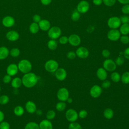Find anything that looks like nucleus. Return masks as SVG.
Returning <instances> with one entry per match:
<instances>
[{"label":"nucleus","instance_id":"dca6fc26","mask_svg":"<svg viewBox=\"0 0 129 129\" xmlns=\"http://www.w3.org/2000/svg\"><path fill=\"white\" fill-rule=\"evenodd\" d=\"M96 76L100 81H104L107 79V72L103 68H99L96 71Z\"/></svg>","mask_w":129,"mask_h":129},{"label":"nucleus","instance_id":"72a5a7b5","mask_svg":"<svg viewBox=\"0 0 129 129\" xmlns=\"http://www.w3.org/2000/svg\"><path fill=\"white\" fill-rule=\"evenodd\" d=\"M56 113L53 110H48L46 114V119H48L49 120H51L55 117Z\"/></svg>","mask_w":129,"mask_h":129},{"label":"nucleus","instance_id":"4d7b16f0","mask_svg":"<svg viewBox=\"0 0 129 129\" xmlns=\"http://www.w3.org/2000/svg\"><path fill=\"white\" fill-rule=\"evenodd\" d=\"M4 118H5V114L2 111L0 110V122L3 121Z\"/></svg>","mask_w":129,"mask_h":129},{"label":"nucleus","instance_id":"39448f33","mask_svg":"<svg viewBox=\"0 0 129 129\" xmlns=\"http://www.w3.org/2000/svg\"><path fill=\"white\" fill-rule=\"evenodd\" d=\"M117 66L115 61L110 58H106L103 62V68L109 72H113L115 71Z\"/></svg>","mask_w":129,"mask_h":129},{"label":"nucleus","instance_id":"423d86ee","mask_svg":"<svg viewBox=\"0 0 129 129\" xmlns=\"http://www.w3.org/2000/svg\"><path fill=\"white\" fill-rule=\"evenodd\" d=\"M120 18L116 16H113L109 18L107 21V25L110 29H117L121 25Z\"/></svg>","mask_w":129,"mask_h":129},{"label":"nucleus","instance_id":"8fccbe9b","mask_svg":"<svg viewBox=\"0 0 129 129\" xmlns=\"http://www.w3.org/2000/svg\"><path fill=\"white\" fill-rule=\"evenodd\" d=\"M12 76L7 74L6 75H5L3 79V82L5 84H8L9 83H10L12 81Z\"/></svg>","mask_w":129,"mask_h":129},{"label":"nucleus","instance_id":"0eeeda50","mask_svg":"<svg viewBox=\"0 0 129 129\" xmlns=\"http://www.w3.org/2000/svg\"><path fill=\"white\" fill-rule=\"evenodd\" d=\"M69 95L70 93L69 90L64 87L59 88L56 93L57 98L60 101H66L69 97Z\"/></svg>","mask_w":129,"mask_h":129},{"label":"nucleus","instance_id":"603ef678","mask_svg":"<svg viewBox=\"0 0 129 129\" xmlns=\"http://www.w3.org/2000/svg\"><path fill=\"white\" fill-rule=\"evenodd\" d=\"M33 20L35 23H39L41 21V17L38 15H35L33 17Z\"/></svg>","mask_w":129,"mask_h":129},{"label":"nucleus","instance_id":"4be33fe9","mask_svg":"<svg viewBox=\"0 0 129 129\" xmlns=\"http://www.w3.org/2000/svg\"><path fill=\"white\" fill-rule=\"evenodd\" d=\"M11 86L13 88L15 89H18L20 88L22 84V79L19 77H16L12 80L11 82Z\"/></svg>","mask_w":129,"mask_h":129},{"label":"nucleus","instance_id":"bf43d9fd","mask_svg":"<svg viewBox=\"0 0 129 129\" xmlns=\"http://www.w3.org/2000/svg\"><path fill=\"white\" fill-rule=\"evenodd\" d=\"M1 86H0V92H1Z\"/></svg>","mask_w":129,"mask_h":129},{"label":"nucleus","instance_id":"2f4dec72","mask_svg":"<svg viewBox=\"0 0 129 129\" xmlns=\"http://www.w3.org/2000/svg\"><path fill=\"white\" fill-rule=\"evenodd\" d=\"M30 31L33 34H35L38 32L39 29V25L36 23H32L30 26Z\"/></svg>","mask_w":129,"mask_h":129},{"label":"nucleus","instance_id":"37998d69","mask_svg":"<svg viewBox=\"0 0 129 129\" xmlns=\"http://www.w3.org/2000/svg\"><path fill=\"white\" fill-rule=\"evenodd\" d=\"M121 11L124 15L129 14V4L123 5L121 8Z\"/></svg>","mask_w":129,"mask_h":129},{"label":"nucleus","instance_id":"a18cd8bd","mask_svg":"<svg viewBox=\"0 0 129 129\" xmlns=\"http://www.w3.org/2000/svg\"><path fill=\"white\" fill-rule=\"evenodd\" d=\"M76 56H77V55H76V52L73 51H70L67 54V58L71 60L75 59Z\"/></svg>","mask_w":129,"mask_h":129},{"label":"nucleus","instance_id":"a19ab883","mask_svg":"<svg viewBox=\"0 0 129 129\" xmlns=\"http://www.w3.org/2000/svg\"><path fill=\"white\" fill-rule=\"evenodd\" d=\"M116 0H102L103 3L107 7H112L114 6Z\"/></svg>","mask_w":129,"mask_h":129},{"label":"nucleus","instance_id":"aec40b11","mask_svg":"<svg viewBox=\"0 0 129 129\" xmlns=\"http://www.w3.org/2000/svg\"><path fill=\"white\" fill-rule=\"evenodd\" d=\"M38 25L39 28L43 31H47L50 28V23L49 21L46 19L41 20V21L38 23Z\"/></svg>","mask_w":129,"mask_h":129},{"label":"nucleus","instance_id":"412c9836","mask_svg":"<svg viewBox=\"0 0 129 129\" xmlns=\"http://www.w3.org/2000/svg\"><path fill=\"white\" fill-rule=\"evenodd\" d=\"M6 37L10 41H15L19 39V35L18 33L15 31H10L7 33Z\"/></svg>","mask_w":129,"mask_h":129},{"label":"nucleus","instance_id":"f257e3e1","mask_svg":"<svg viewBox=\"0 0 129 129\" xmlns=\"http://www.w3.org/2000/svg\"><path fill=\"white\" fill-rule=\"evenodd\" d=\"M22 84L25 87L31 88L37 84L38 78L35 73L29 72L24 75L22 78Z\"/></svg>","mask_w":129,"mask_h":129},{"label":"nucleus","instance_id":"9b49d317","mask_svg":"<svg viewBox=\"0 0 129 129\" xmlns=\"http://www.w3.org/2000/svg\"><path fill=\"white\" fill-rule=\"evenodd\" d=\"M120 33L118 30L111 29L107 34V38L111 41H116L118 40L120 37Z\"/></svg>","mask_w":129,"mask_h":129},{"label":"nucleus","instance_id":"f03ea898","mask_svg":"<svg viewBox=\"0 0 129 129\" xmlns=\"http://www.w3.org/2000/svg\"><path fill=\"white\" fill-rule=\"evenodd\" d=\"M18 67L19 70L25 74L31 72L32 66L29 60L25 59H22L19 62Z\"/></svg>","mask_w":129,"mask_h":129},{"label":"nucleus","instance_id":"f3484780","mask_svg":"<svg viewBox=\"0 0 129 129\" xmlns=\"http://www.w3.org/2000/svg\"><path fill=\"white\" fill-rule=\"evenodd\" d=\"M25 109L28 113H34L37 110L36 105L34 102L32 101H28L26 103Z\"/></svg>","mask_w":129,"mask_h":129},{"label":"nucleus","instance_id":"13d9d810","mask_svg":"<svg viewBox=\"0 0 129 129\" xmlns=\"http://www.w3.org/2000/svg\"><path fill=\"white\" fill-rule=\"evenodd\" d=\"M68 103H69V104H71V103H73V99H72V98H71V97H69L68 98V99L67 100V101H66Z\"/></svg>","mask_w":129,"mask_h":129},{"label":"nucleus","instance_id":"c03bdc74","mask_svg":"<svg viewBox=\"0 0 129 129\" xmlns=\"http://www.w3.org/2000/svg\"><path fill=\"white\" fill-rule=\"evenodd\" d=\"M111 86V82L108 80H105L103 81V82L101 84V87L104 89L109 88Z\"/></svg>","mask_w":129,"mask_h":129},{"label":"nucleus","instance_id":"58836bf2","mask_svg":"<svg viewBox=\"0 0 129 129\" xmlns=\"http://www.w3.org/2000/svg\"><path fill=\"white\" fill-rule=\"evenodd\" d=\"M120 41L123 44H127L129 43V37L127 35L120 36L119 38Z\"/></svg>","mask_w":129,"mask_h":129},{"label":"nucleus","instance_id":"c85d7f7f","mask_svg":"<svg viewBox=\"0 0 129 129\" xmlns=\"http://www.w3.org/2000/svg\"><path fill=\"white\" fill-rule=\"evenodd\" d=\"M24 129H40V128L39 126V124L34 121H31V122H28L26 124Z\"/></svg>","mask_w":129,"mask_h":129},{"label":"nucleus","instance_id":"de8ad7c7","mask_svg":"<svg viewBox=\"0 0 129 129\" xmlns=\"http://www.w3.org/2000/svg\"><path fill=\"white\" fill-rule=\"evenodd\" d=\"M59 42L60 44L64 45L68 43V37L66 36H62L59 37Z\"/></svg>","mask_w":129,"mask_h":129},{"label":"nucleus","instance_id":"1a4fd4ad","mask_svg":"<svg viewBox=\"0 0 129 129\" xmlns=\"http://www.w3.org/2000/svg\"><path fill=\"white\" fill-rule=\"evenodd\" d=\"M102 93V88L98 85L92 86L89 91L90 96L94 98H97L100 96Z\"/></svg>","mask_w":129,"mask_h":129},{"label":"nucleus","instance_id":"ea45409f","mask_svg":"<svg viewBox=\"0 0 129 129\" xmlns=\"http://www.w3.org/2000/svg\"><path fill=\"white\" fill-rule=\"evenodd\" d=\"M88 115L87 111L85 109H82L80 110V111L78 113V116L81 119H84Z\"/></svg>","mask_w":129,"mask_h":129},{"label":"nucleus","instance_id":"e433bc0d","mask_svg":"<svg viewBox=\"0 0 129 129\" xmlns=\"http://www.w3.org/2000/svg\"><path fill=\"white\" fill-rule=\"evenodd\" d=\"M115 62L116 66H121L124 62V58L122 56L119 55L116 58V59L115 60Z\"/></svg>","mask_w":129,"mask_h":129},{"label":"nucleus","instance_id":"7ed1b4c3","mask_svg":"<svg viewBox=\"0 0 129 129\" xmlns=\"http://www.w3.org/2000/svg\"><path fill=\"white\" fill-rule=\"evenodd\" d=\"M58 63L54 59H49L46 61L44 64L45 70L49 73H54L58 68Z\"/></svg>","mask_w":129,"mask_h":129},{"label":"nucleus","instance_id":"2eb2a0df","mask_svg":"<svg viewBox=\"0 0 129 129\" xmlns=\"http://www.w3.org/2000/svg\"><path fill=\"white\" fill-rule=\"evenodd\" d=\"M19 71L18 65L15 63H11L9 64L6 70L8 75L11 76H14L16 75Z\"/></svg>","mask_w":129,"mask_h":129},{"label":"nucleus","instance_id":"6e6d98bb","mask_svg":"<svg viewBox=\"0 0 129 129\" xmlns=\"http://www.w3.org/2000/svg\"><path fill=\"white\" fill-rule=\"evenodd\" d=\"M120 4L123 5L129 4V0H117Z\"/></svg>","mask_w":129,"mask_h":129},{"label":"nucleus","instance_id":"cd10ccee","mask_svg":"<svg viewBox=\"0 0 129 129\" xmlns=\"http://www.w3.org/2000/svg\"><path fill=\"white\" fill-rule=\"evenodd\" d=\"M120 81L123 84H129V72H124L121 76Z\"/></svg>","mask_w":129,"mask_h":129},{"label":"nucleus","instance_id":"6ab92c4d","mask_svg":"<svg viewBox=\"0 0 129 129\" xmlns=\"http://www.w3.org/2000/svg\"><path fill=\"white\" fill-rule=\"evenodd\" d=\"M2 23L4 26L7 27L13 26L15 24V20L11 16H6L4 17L2 21Z\"/></svg>","mask_w":129,"mask_h":129},{"label":"nucleus","instance_id":"4c0bfd02","mask_svg":"<svg viewBox=\"0 0 129 129\" xmlns=\"http://www.w3.org/2000/svg\"><path fill=\"white\" fill-rule=\"evenodd\" d=\"M20 51L19 49L17 48H14L11 50L10 51V55L13 57H17L19 55Z\"/></svg>","mask_w":129,"mask_h":129},{"label":"nucleus","instance_id":"f8f14e48","mask_svg":"<svg viewBox=\"0 0 129 129\" xmlns=\"http://www.w3.org/2000/svg\"><path fill=\"white\" fill-rule=\"evenodd\" d=\"M75 52L77 56L81 59H85L87 58L89 55L88 49L84 46H80L78 47Z\"/></svg>","mask_w":129,"mask_h":129},{"label":"nucleus","instance_id":"9d476101","mask_svg":"<svg viewBox=\"0 0 129 129\" xmlns=\"http://www.w3.org/2000/svg\"><path fill=\"white\" fill-rule=\"evenodd\" d=\"M89 3L86 0H82L78 4L76 10L80 14H85L89 11Z\"/></svg>","mask_w":129,"mask_h":129},{"label":"nucleus","instance_id":"f704fd0d","mask_svg":"<svg viewBox=\"0 0 129 129\" xmlns=\"http://www.w3.org/2000/svg\"><path fill=\"white\" fill-rule=\"evenodd\" d=\"M68 129H82V127L81 124L75 121L71 122L69 124Z\"/></svg>","mask_w":129,"mask_h":129},{"label":"nucleus","instance_id":"a211bd4d","mask_svg":"<svg viewBox=\"0 0 129 129\" xmlns=\"http://www.w3.org/2000/svg\"><path fill=\"white\" fill-rule=\"evenodd\" d=\"M40 129H53V125L48 119H43L39 124Z\"/></svg>","mask_w":129,"mask_h":129},{"label":"nucleus","instance_id":"bb28decb","mask_svg":"<svg viewBox=\"0 0 129 129\" xmlns=\"http://www.w3.org/2000/svg\"><path fill=\"white\" fill-rule=\"evenodd\" d=\"M14 113L16 116H21L23 115L24 113V109L22 106L18 105L15 107L14 109Z\"/></svg>","mask_w":129,"mask_h":129},{"label":"nucleus","instance_id":"7c9ffc66","mask_svg":"<svg viewBox=\"0 0 129 129\" xmlns=\"http://www.w3.org/2000/svg\"><path fill=\"white\" fill-rule=\"evenodd\" d=\"M66 106H67V104L65 103V102L60 101L56 103L55 105V108L57 111L61 112L65 110Z\"/></svg>","mask_w":129,"mask_h":129},{"label":"nucleus","instance_id":"5fc2aeb1","mask_svg":"<svg viewBox=\"0 0 129 129\" xmlns=\"http://www.w3.org/2000/svg\"><path fill=\"white\" fill-rule=\"evenodd\" d=\"M40 1L43 5L47 6L49 5L51 3L52 0H40Z\"/></svg>","mask_w":129,"mask_h":129},{"label":"nucleus","instance_id":"5701e85b","mask_svg":"<svg viewBox=\"0 0 129 129\" xmlns=\"http://www.w3.org/2000/svg\"><path fill=\"white\" fill-rule=\"evenodd\" d=\"M10 53L8 48L5 46L0 47V59H6Z\"/></svg>","mask_w":129,"mask_h":129},{"label":"nucleus","instance_id":"393cba45","mask_svg":"<svg viewBox=\"0 0 129 129\" xmlns=\"http://www.w3.org/2000/svg\"><path fill=\"white\" fill-rule=\"evenodd\" d=\"M103 116L105 118L110 119L114 116V111L110 108H107L103 111Z\"/></svg>","mask_w":129,"mask_h":129},{"label":"nucleus","instance_id":"09e8293b","mask_svg":"<svg viewBox=\"0 0 129 129\" xmlns=\"http://www.w3.org/2000/svg\"><path fill=\"white\" fill-rule=\"evenodd\" d=\"M101 54H102V55L104 58H108L110 55V52L109 51V50H108L107 49H104L102 51Z\"/></svg>","mask_w":129,"mask_h":129},{"label":"nucleus","instance_id":"49530a36","mask_svg":"<svg viewBox=\"0 0 129 129\" xmlns=\"http://www.w3.org/2000/svg\"><path fill=\"white\" fill-rule=\"evenodd\" d=\"M10 124L5 121H3L0 122V129H10Z\"/></svg>","mask_w":129,"mask_h":129},{"label":"nucleus","instance_id":"4468645a","mask_svg":"<svg viewBox=\"0 0 129 129\" xmlns=\"http://www.w3.org/2000/svg\"><path fill=\"white\" fill-rule=\"evenodd\" d=\"M55 77L57 80L60 81H64L67 77V71L62 68H58L54 72Z\"/></svg>","mask_w":129,"mask_h":129},{"label":"nucleus","instance_id":"a878e982","mask_svg":"<svg viewBox=\"0 0 129 129\" xmlns=\"http://www.w3.org/2000/svg\"><path fill=\"white\" fill-rule=\"evenodd\" d=\"M110 78L112 82L114 83H118L120 81L121 76L119 73L114 71L112 72L110 75Z\"/></svg>","mask_w":129,"mask_h":129},{"label":"nucleus","instance_id":"c756f323","mask_svg":"<svg viewBox=\"0 0 129 129\" xmlns=\"http://www.w3.org/2000/svg\"><path fill=\"white\" fill-rule=\"evenodd\" d=\"M47 47L49 49L54 50L57 47V43L54 39H50L47 42Z\"/></svg>","mask_w":129,"mask_h":129},{"label":"nucleus","instance_id":"864d4df0","mask_svg":"<svg viewBox=\"0 0 129 129\" xmlns=\"http://www.w3.org/2000/svg\"><path fill=\"white\" fill-rule=\"evenodd\" d=\"M102 3V0H93V4L96 6H100Z\"/></svg>","mask_w":129,"mask_h":129},{"label":"nucleus","instance_id":"ddd939ff","mask_svg":"<svg viewBox=\"0 0 129 129\" xmlns=\"http://www.w3.org/2000/svg\"><path fill=\"white\" fill-rule=\"evenodd\" d=\"M81 42V38L77 34H71L68 37V43L73 46H79Z\"/></svg>","mask_w":129,"mask_h":129},{"label":"nucleus","instance_id":"b1692460","mask_svg":"<svg viewBox=\"0 0 129 129\" xmlns=\"http://www.w3.org/2000/svg\"><path fill=\"white\" fill-rule=\"evenodd\" d=\"M119 31L122 35H127L129 34V24H121Z\"/></svg>","mask_w":129,"mask_h":129},{"label":"nucleus","instance_id":"6e6552de","mask_svg":"<svg viewBox=\"0 0 129 129\" xmlns=\"http://www.w3.org/2000/svg\"><path fill=\"white\" fill-rule=\"evenodd\" d=\"M61 34L60 28L57 26H53L50 27L48 30V35L51 39H56L58 38Z\"/></svg>","mask_w":129,"mask_h":129},{"label":"nucleus","instance_id":"c9c22d12","mask_svg":"<svg viewBox=\"0 0 129 129\" xmlns=\"http://www.w3.org/2000/svg\"><path fill=\"white\" fill-rule=\"evenodd\" d=\"M9 102V97L6 95H3L0 96V104L2 105L7 104Z\"/></svg>","mask_w":129,"mask_h":129},{"label":"nucleus","instance_id":"20e7f679","mask_svg":"<svg viewBox=\"0 0 129 129\" xmlns=\"http://www.w3.org/2000/svg\"><path fill=\"white\" fill-rule=\"evenodd\" d=\"M65 117L70 122H75L79 118L78 113L74 109L70 108L66 111Z\"/></svg>","mask_w":129,"mask_h":129},{"label":"nucleus","instance_id":"3c124183","mask_svg":"<svg viewBox=\"0 0 129 129\" xmlns=\"http://www.w3.org/2000/svg\"><path fill=\"white\" fill-rule=\"evenodd\" d=\"M123 55L124 57L127 59H129V47L126 48L123 52Z\"/></svg>","mask_w":129,"mask_h":129},{"label":"nucleus","instance_id":"79ce46f5","mask_svg":"<svg viewBox=\"0 0 129 129\" xmlns=\"http://www.w3.org/2000/svg\"><path fill=\"white\" fill-rule=\"evenodd\" d=\"M119 18L121 24H129V16L127 15L121 16Z\"/></svg>","mask_w":129,"mask_h":129},{"label":"nucleus","instance_id":"473e14b6","mask_svg":"<svg viewBox=\"0 0 129 129\" xmlns=\"http://www.w3.org/2000/svg\"><path fill=\"white\" fill-rule=\"evenodd\" d=\"M80 16H81L80 13L77 10H75L72 13L71 16V18L72 20V21L76 22L80 19Z\"/></svg>","mask_w":129,"mask_h":129}]
</instances>
